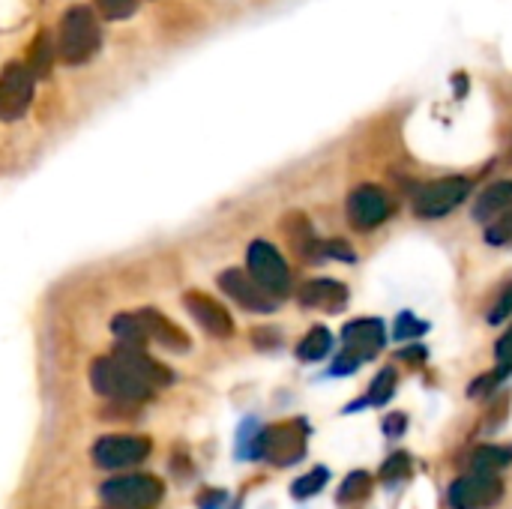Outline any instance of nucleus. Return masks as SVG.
<instances>
[{"mask_svg": "<svg viewBox=\"0 0 512 509\" xmlns=\"http://www.w3.org/2000/svg\"><path fill=\"white\" fill-rule=\"evenodd\" d=\"M171 381H174V375L162 363H156L144 348L120 345V342H117L114 354L99 357L90 369L93 390L105 399L126 402V405L147 402L156 390L168 387Z\"/></svg>", "mask_w": 512, "mask_h": 509, "instance_id": "obj_1", "label": "nucleus"}, {"mask_svg": "<svg viewBox=\"0 0 512 509\" xmlns=\"http://www.w3.org/2000/svg\"><path fill=\"white\" fill-rule=\"evenodd\" d=\"M111 333L117 336L120 345H138L144 348L147 342H159L168 351H189V336L171 324L165 315L156 309H138V312H123L111 321Z\"/></svg>", "mask_w": 512, "mask_h": 509, "instance_id": "obj_2", "label": "nucleus"}, {"mask_svg": "<svg viewBox=\"0 0 512 509\" xmlns=\"http://www.w3.org/2000/svg\"><path fill=\"white\" fill-rule=\"evenodd\" d=\"M306 438H309L306 420H288L261 429L249 447V459H264L276 468H291L306 456Z\"/></svg>", "mask_w": 512, "mask_h": 509, "instance_id": "obj_3", "label": "nucleus"}, {"mask_svg": "<svg viewBox=\"0 0 512 509\" xmlns=\"http://www.w3.org/2000/svg\"><path fill=\"white\" fill-rule=\"evenodd\" d=\"M99 18L93 15L90 6H72L63 18H60V33H57V54L78 66L84 60H90L99 48Z\"/></svg>", "mask_w": 512, "mask_h": 509, "instance_id": "obj_4", "label": "nucleus"}, {"mask_svg": "<svg viewBox=\"0 0 512 509\" xmlns=\"http://www.w3.org/2000/svg\"><path fill=\"white\" fill-rule=\"evenodd\" d=\"M165 495L162 480L150 474H129V477H114L99 489L102 504L111 509H150L156 507Z\"/></svg>", "mask_w": 512, "mask_h": 509, "instance_id": "obj_5", "label": "nucleus"}, {"mask_svg": "<svg viewBox=\"0 0 512 509\" xmlns=\"http://www.w3.org/2000/svg\"><path fill=\"white\" fill-rule=\"evenodd\" d=\"M471 192V180L468 177H441L432 180L426 186L417 189L414 195V213L423 219H441L447 213H453Z\"/></svg>", "mask_w": 512, "mask_h": 509, "instance_id": "obj_6", "label": "nucleus"}, {"mask_svg": "<svg viewBox=\"0 0 512 509\" xmlns=\"http://www.w3.org/2000/svg\"><path fill=\"white\" fill-rule=\"evenodd\" d=\"M246 264H249V276L276 300H282L291 291V273L288 264L282 261V255L276 252L273 243L267 240H255L246 252Z\"/></svg>", "mask_w": 512, "mask_h": 509, "instance_id": "obj_7", "label": "nucleus"}, {"mask_svg": "<svg viewBox=\"0 0 512 509\" xmlns=\"http://www.w3.org/2000/svg\"><path fill=\"white\" fill-rule=\"evenodd\" d=\"M501 498H504L501 477L486 471H471L459 477L447 492L450 509H492L501 504Z\"/></svg>", "mask_w": 512, "mask_h": 509, "instance_id": "obj_8", "label": "nucleus"}, {"mask_svg": "<svg viewBox=\"0 0 512 509\" xmlns=\"http://www.w3.org/2000/svg\"><path fill=\"white\" fill-rule=\"evenodd\" d=\"M33 69L21 60H12L0 72V120L12 123L27 114L33 99Z\"/></svg>", "mask_w": 512, "mask_h": 509, "instance_id": "obj_9", "label": "nucleus"}, {"mask_svg": "<svg viewBox=\"0 0 512 509\" xmlns=\"http://www.w3.org/2000/svg\"><path fill=\"white\" fill-rule=\"evenodd\" d=\"M150 456V441L138 435H105L93 444V462L102 471L135 468Z\"/></svg>", "mask_w": 512, "mask_h": 509, "instance_id": "obj_10", "label": "nucleus"}, {"mask_svg": "<svg viewBox=\"0 0 512 509\" xmlns=\"http://www.w3.org/2000/svg\"><path fill=\"white\" fill-rule=\"evenodd\" d=\"M393 213V201L381 186H357L348 195V219L357 231H372L384 225Z\"/></svg>", "mask_w": 512, "mask_h": 509, "instance_id": "obj_11", "label": "nucleus"}, {"mask_svg": "<svg viewBox=\"0 0 512 509\" xmlns=\"http://www.w3.org/2000/svg\"><path fill=\"white\" fill-rule=\"evenodd\" d=\"M384 342H387V333L378 318H357V321L345 324V330H342V345H345L342 354L354 357L357 363L378 357Z\"/></svg>", "mask_w": 512, "mask_h": 509, "instance_id": "obj_12", "label": "nucleus"}, {"mask_svg": "<svg viewBox=\"0 0 512 509\" xmlns=\"http://www.w3.org/2000/svg\"><path fill=\"white\" fill-rule=\"evenodd\" d=\"M219 288L234 300V303H240L243 309H249V312H273L276 306H279V300L273 297V294H267L249 273H243V270H225L222 276H219Z\"/></svg>", "mask_w": 512, "mask_h": 509, "instance_id": "obj_13", "label": "nucleus"}, {"mask_svg": "<svg viewBox=\"0 0 512 509\" xmlns=\"http://www.w3.org/2000/svg\"><path fill=\"white\" fill-rule=\"evenodd\" d=\"M183 303H186V309H189V315L210 333V336H216V339H228L231 333H234V321H231V315L213 300V297H207V294H201V291H192V294H186L183 297Z\"/></svg>", "mask_w": 512, "mask_h": 509, "instance_id": "obj_14", "label": "nucleus"}, {"mask_svg": "<svg viewBox=\"0 0 512 509\" xmlns=\"http://www.w3.org/2000/svg\"><path fill=\"white\" fill-rule=\"evenodd\" d=\"M300 303L321 312H342L348 303V288L336 279H312L297 291Z\"/></svg>", "mask_w": 512, "mask_h": 509, "instance_id": "obj_15", "label": "nucleus"}, {"mask_svg": "<svg viewBox=\"0 0 512 509\" xmlns=\"http://www.w3.org/2000/svg\"><path fill=\"white\" fill-rule=\"evenodd\" d=\"M507 210H512V180H501V183L489 186L480 195V201L474 207V216L480 222H489V219H495V216H501Z\"/></svg>", "mask_w": 512, "mask_h": 509, "instance_id": "obj_16", "label": "nucleus"}, {"mask_svg": "<svg viewBox=\"0 0 512 509\" xmlns=\"http://www.w3.org/2000/svg\"><path fill=\"white\" fill-rule=\"evenodd\" d=\"M285 234H288V240H291V249H294L300 258H309V255H315V252H321V243L312 237V228H309V222H306L303 216H288Z\"/></svg>", "mask_w": 512, "mask_h": 509, "instance_id": "obj_17", "label": "nucleus"}, {"mask_svg": "<svg viewBox=\"0 0 512 509\" xmlns=\"http://www.w3.org/2000/svg\"><path fill=\"white\" fill-rule=\"evenodd\" d=\"M330 351H333V336H330L327 327H312V330L306 333V339L297 345V357L306 360V363H318V360H324Z\"/></svg>", "mask_w": 512, "mask_h": 509, "instance_id": "obj_18", "label": "nucleus"}, {"mask_svg": "<svg viewBox=\"0 0 512 509\" xmlns=\"http://www.w3.org/2000/svg\"><path fill=\"white\" fill-rule=\"evenodd\" d=\"M512 465V447H495L486 444L471 456V468L474 471H486V474H501L504 468Z\"/></svg>", "mask_w": 512, "mask_h": 509, "instance_id": "obj_19", "label": "nucleus"}, {"mask_svg": "<svg viewBox=\"0 0 512 509\" xmlns=\"http://www.w3.org/2000/svg\"><path fill=\"white\" fill-rule=\"evenodd\" d=\"M396 381H399V375H396V369H393V366L381 369V372H378V378L372 381V387H369L366 399H363L360 405H372V408L387 405V402L393 399V393H396ZM360 405H354V408H360ZM354 408H351V411H354Z\"/></svg>", "mask_w": 512, "mask_h": 509, "instance_id": "obj_20", "label": "nucleus"}, {"mask_svg": "<svg viewBox=\"0 0 512 509\" xmlns=\"http://www.w3.org/2000/svg\"><path fill=\"white\" fill-rule=\"evenodd\" d=\"M372 492V477L369 471H351L342 486H339V504H357Z\"/></svg>", "mask_w": 512, "mask_h": 509, "instance_id": "obj_21", "label": "nucleus"}, {"mask_svg": "<svg viewBox=\"0 0 512 509\" xmlns=\"http://www.w3.org/2000/svg\"><path fill=\"white\" fill-rule=\"evenodd\" d=\"M51 57H54V51H51V39H48V33H45V30H39V33H36V39H33V45H30V60H27V66L33 69V75H36V78H45V75L51 72Z\"/></svg>", "mask_w": 512, "mask_h": 509, "instance_id": "obj_22", "label": "nucleus"}, {"mask_svg": "<svg viewBox=\"0 0 512 509\" xmlns=\"http://www.w3.org/2000/svg\"><path fill=\"white\" fill-rule=\"evenodd\" d=\"M330 483V471L327 468H315V471H309L306 477H300L294 486H291V495L297 498V501H306V498H315V495H321V489Z\"/></svg>", "mask_w": 512, "mask_h": 509, "instance_id": "obj_23", "label": "nucleus"}, {"mask_svg": "<svg viewBox=\"0 0 512 509\" xmlns=\"http://www.w3.org/2000/svg\"><path fill=\"white\" fill-rule=\"evenodd\" d=\"M411 456L408 453H396L393 459H387L384 462V468H381V480H384V486L387 489H393V486H399L402 480H408L411 477Z\"/></svg>", "mask_w": 512, "mask_h": 509, "instance_id": "obj_24", "label": "nucleus"}, {"mask_svg": "<svg viewBox=\"0 0 512 509\" xmlns=\"http://www.w3.org/2000/svg\"><path fill=\"white\" fill-rule=\"evenodd\" d=\"M486 240L495 243V246H507L512 243V210L501 213V219H495L486 231Z\"/></svg>", "mask_w": 512, "mask_h": 509, "instance_id": "obj_25", "label": "nucleus"}, {"mask_svg": "<svg viewBox=\"0 0 512 509\" xmlns=\"http://www.w3.org/2000/svg\"><path fill=\"white\" fill-rule=\"evenodd\" d=\"M420 333H426V324L417 321L411 312H402L396 318V327H393V339H417Z\"/></svg>", "mask_w": 512, "mask_h": 509, "instance_id": "obj_26", "label": "nucleus"}, {"mask_svg": "<svg viewBox=\"0 0 512 509\" xmlns=\"http://www.w3.org/2000/svg\"><path fill=\"white\" fill-rule=\"evenodd\" d=\"M135 6H138V0H96V9H99L105 18H111V21L129 18V15L135 12Z\"/></svg>", "mask_w": 512, "mask_h": 509, "instance_id": "obj_27", "label": "nucleus"}, {"mask_svg": "<svg viewBox=\"0 0 512 509\" xmlns=\"http://www.w3.org/2000/svg\"><path fill=\"white\" fill-rule=\"evenodd\" d=\"M510 315H512V285H507V288L501 291L498 303H495V306H492V312H489V324H504Z\"/></svg>", "mask_w": 512, "mask_h": 509, "instance_id": "obj_28", "label": "nucleus"}, {"mask_svg": "<svg viewBox=\"0 0 512 509\" xmlns=\"http://www.w3.org/2000/svg\"><path fill=\"white\" fill-rule=\"evenodd\" d=\"M495 354H498V363H501V369L512 372V330H507V333H504V339L498 342Z\"/></svg>", "mask_w": 512, "mask_h": 509, "instance_id": "obj_29", "label": "nucleus"}, {"mask_svg": "<svg viewBox=\"0 0 512 509\" xmlns=\"http://www.w3.org/2000/svg\"><path fill=\"white\" fill-rule=\"evenodd\" d=\"M360 369V363L354 360V357H348V354H342L339 360H336V366L330 369L333 375H351V372H357Z\"/></svg>", "mask_w": 512, "mask_h": 509, "instance_id": "obj_30", "label": "nucleus"}, {"mask_svg": "<svg viewBox=\"0 0 512 509\" xmlns=\"http://www.w3.org/2000/svg\"><path fill=\"white\" fill-rule=\"evenodd\" d=\"M207 498H198V507L201 509H219L225 504V492H204Z\"/></svg>", "mask_w": 512, "mask_h": 509, "instance_id": "obj_31", "label": "nucleus"}, {"mask_svg": "<svg viewBox=\"0 0 512 509\" xmlns=\"http://www.w3.org/2000/svg\"><path fill=\"white\" fill-rule=\"evenodd\" d=\"M402 429H405V417H402V414L390 417V420H387V426H384V432H387V435H399Z\"/></svg>", "mask_w": 512, "mask_h": 509, "instance_id": "obj_32", "label": "nucleus"}, {"mask_svg": "<svg viewBox=\"0 0 512 509\" xmlns=\"http://www.w3.org/2000/svg\"><path fill=\"white\" fill-rule=\"evenodd\" d=\"M105 509H111V507H105Z\"/></svg>", "mask_w": 512, "mask_h": 509, "instance_id": "obj_33", "label": "nucleus"}]
</instances>
